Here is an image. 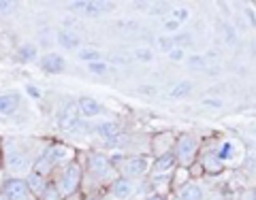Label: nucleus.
Here are the masks:
<instances>
[{
	"mask_svg": "<svg viewBox=\"0 0 256 200\" xmlns=\"http://www.w3.org/2000/svg\"><path fill=\"white\" fill-rule=\"evenodd\" d=\"M64 156H66V149H64V145H52L50 149H45V154L41 158H38V162L34 166V173L45 175L56 162H60Z\"/></svg>",
	"mask_w": 256,
	"mask_h": 200,
	"instance_id": "1",
	"label": "nucleus"
},
{
	"mask_svg": "<svg viewBox=\"0 0 256 200\" xmlns=\"http://www.w3.org/2000/svg\"><path fill=\"white\" fill-rule=\"evenodd\" d=\"M79 181H82V171H79V166L68 164L62 173V179L58 183V192H62V194H73L79 186Z\"/></svg>",
	"mask_w": 256,
	"mask_h": 200,
	"instance_id": "2",
	"label": "nucleus"
},
{
	"mask_svg": "<svg viewBox=\"0 0 256 200\" xmlns=\"http://www.w3.org/2000/svg\"><path fill=\"white\" fill-rule=\"evenodd\" d=\"M175 147H178V156L175 158H180V162L184 166H188L192 162V158H194L196 154V141L190 137V134H182L180 141L175 143Z\"/></svg>",
	"mask_w": 256,
	"mask_h": 200,
	"instance_id": "3",
	"label": "nucleus"
},
{
	"mask_svg": "<svg viewBox=\"0 0 256 200\" xmlns=\"http://www.w3.org/2000/svg\"><path fill=\"white\" fill-rule=\"evenodd\" d=\"M79 105L77 102H68V105H64V109L58 113V126L62 130H73V128L79 124Z\"/></svg>",
	"mask_w": 256,
	"mask_h": 200,
	"instance_id": "4",
	"label": "nucleus"
},
{
	"mask_svg": "<svg viewBox=\"0 0 256 200\" xmlns=\"http://www.w3.org/2000/svg\"><path fill=\"white\" fill-rule=\"evenodd\" d=\"M4 194H6V200H28L30 190L22 179H11L4 186Z\"/></svg>",
	"mask_w": 256,
	"mask_h": 200,
	"instance_id": "5",
	"label": "nucleus"
},
{
	"mask_svg": "<svg viewBox=\"0 0 256 200\" xmlns=\"http://www.w3.org/2000/svg\"><path fill=\"white\" fill-rule=\"evenodd\" d=\"M120 169H122L124 175L128 177H137V175H143L148 171V160L146 158H130V160H124L122 164H120Z\"/></svg>",
	"mask_w": 256,
	"mask_h": 200,
	"instance_id": "6",
	"label": "nucleus"
},
{
	"mask_svg": "<svg viewBox=\"0 0 256 200\" xmlns=\"http://www.w3.org/2000/svg\"><path fill=\"white\" fill-rule=\"evenodd\" d=\"M41 66H43V70H47V73H60L64 68V60L58 53H47V55H43Z\"/></svg>",
	"mask_w": 256,
	"mask_h": 200,
	"instance_id": "7",
	"label": "nucleus"
},
{
	"mask_svg": "<svg viewBox=\"0 0 256 200\" xmlns=\"http://www.w3.org/2000/svg\"><path fill=\"white\" fill-rule=\"evenodd\" d=\"M90 171L94 175H98V177H105L107 171H109V160L102 154H94L90 158Z\"/></svg>",
	"mask_w": 256,
	"mask_h": 200,
	"instance_id": "8",
	"label": "nucleus"
},
{
	"mask_svg": "<svg viewBox=\"0 0 256 200\" xmlns=\"http://www.w3.org/2000/svg\"><path fill=\"white\" fill-rule=\"evenodd\" d=\"M20 105V96L18 94H2L0 96V113L2 115H9L13 113Z\"/></svg>",
	"mask_w": 256,
	"mask_h": 200,
	"instance_id": "9",
	"label": "nucleus"
},
{
	"mask_svg": "<svg viewBox=\"0 0 256 200\" xmlns=\"http://www.w3.org/2000/svg\"><path fill=\"white\" fill-rule=\"evenodd\" d=\"M45 188H47V186H45L43 175H38V173L32 171V173L28 175V190H30V192H34V194H38V196H43Z\"/></svg>",
	"mask_w": 256,
	"mask_h": 200,
	"instance_id": "10",
	"label": "nucleus"
},
{
	"mask_svg": "<svg viewBox=\"0 0 256 200\" xmlns=\"http://www.w3.org/2000/svg\"><path fill=\"white\" fill-rule=\"evenodd\" d=\"M111 190H114V196L120 198V200H124V198H128L132 194V186H130V181L128 179H118Z\"/></svg>",
	"mask_w": 256,
	"mask_h": 200,
	"instance_id": "11",
	"label": "nucleus"
},
{
	"mask_svg": "<svg viewBox=\"0 0 256 200\" xmlns=\"http://www.w3.org/2000/svg\"><path fill=\"white\" fill-rule=\"evenodd\" d=\"M79 111H82L86 117H94V115L100 113V105L92 98H82L79 100Z\"/></svg>",
	"mask_w": 256,
	"mask_h": 200,
	"instance_id": "12",
	"label": "nucleus"
},
{
	"mask_svg": "<svg viewBox=\"0 0 256 200\" xmlns=\"http://www.w3.org/2000/svg\"><path fill=\"white\" fill-rule=\"evenodd\" d=\"M180 200H203V190L190 183V186H184L180 190Z\"/></svg>",
	"mask_w": 256,
	"mask_h": 200,
	"instance_id": "13",
	"label": "nucleus"
},
{
	"mask_svg": "<svg viewBox=\"0 0 256 200\" xmlns=\"http://www.w3.org/2000/svg\"><path fill=\"white\" fill-rule=\"evenodd\" d=\"M58 41L62 47H66V49H75V47L79 45V36L75 34V32L70 30H60L58 32Z\"/></svg>",
	"mask_w": 256,
	"mask_h": 200,
	"instance_id": "14",
	"label": "nucleus"
},
{
	"mask_svg": "<svg viewBox=\"0 0 256 200\" xmlns=\"http://www.w3.org/2000/svg\"><path fill=\"white\" fill-rule=\"evenodd\" d=\"M9 169L13 173H20L26 169V156L20 154V151H11L9 154Z\"/></svg>",
	"mask_w": 256,
	"mask_h": 200,
	"instance_id": "15",
	"label": "nucleus"
},
{
	"mask_svg": "<svg viewBox=\"0 0 256 200\" xmlns=\"http://www.w3.org/2000/svg\"><path fill=\"white\" fill-rule=\"evenodd\" d=\"M175 158L173 154H164V156H160L158 160H156V164H154V169L158 171V173H166L169 169H173V164H175Z\"/></svg>",
	"mask_w": 256,
	"mask_h": 200,
	"instance_id": "16",
	"label": "nucleus"
},
{
	"mask_svg": "<svg viewBox=\"0 0 256 200\" xmlns=\"http://www.w3.org/2000/svg\"><path fill=\"white\" fill-rule=\"evenodd\" d=\"M98 134L100 137H105V139H114V137L120 134V126L114 124V122H105V124L98 126Z\"/></svg>",
	"mask_w": 256,
	"mask_h": 200,
	"instance_id": "17",
	"label": "nucleus"
},
{
	"mask_svg": "<svg viewBox=\"0 0 256 200\" xmlns=\"http://www.w3.org/2000/svg\"><path fill=\"white\" fill-rule=\"evenodd\" d=\"M203 164H205V171H210V173H220L222 171V160L218 156H207L203 160Z\"/></svg>",
	"mask_w": 256,
	"mask_h": 200,
	"instance_id": "18",
	"label": "nucleus"
},
{
	"mask_svg": "<svg viewBox=\"0 0 256 200\" xmlns=\"http://www.w3.org/2000/svg\"><path fill=\"white\" fill-rule=\"evenodd\" d=\"M190 92H192V83L190 81H182L171 90V96L173 98H184V96H188Z\"/></svg>",
	"mask_w": 256,
	"mask_h": 200,
	"instance_id": "19",
	"label": "nucleus"
},
{
	"mask_svg": "<svg viewBox=\"0 0 256 200\" xmlns=\"http://www.w3.org/2000/svg\"><path fill=\"white\" fill-rule=\"evenodd\" d=\"M79 60H86L88 64H94V62H100V53L94 51V49H84V51H79Z\"/></svg>",
	"mask_w": 256,
	"mask_h": 200,
	"instance_id": "20",
	"label": "nucleus"
},
{
	"mask_svg": "<svg viewBox=\"0 0 256 200\" xmlns=\"http://www.w3.org/2000/svg\"><path fill=\"white\" fill-rule=\"evenodd\" d=\"M36 55V47L34 45H24L20 47V58L22 60H32Z\"/></svg>",
	"mask_w": 256,
	"mask_h": 200,
	"instance_id": "21",
	"label": "nucleus"
},
{
	"mask_svg": "<svg viewBox=\"0 0 256 200\" xmlns=\"http://www.w3.org/2000/svg\"><path fill=\"white\" fill-rule=\"evenodd\" d=\"M41 200H60L58 188H56V186H47L45 192H43V196H41Z\"/></svg>",
	"mask_w": 256,
	"mask_h": 200,
	"instance_id": "22",
	"label": "nucleus"
},
{
	"mask_svg": "<svg viewBox=\"0 0 256 200\" xmlns=\"http://www.w3.org/2000/svg\"><path fill=\"white\" fill-rule=\"evenodd\" d=\"M134 58L141 60V62H152V60H154V53H152L150 49H143V47H141V49L134 51Z\"/></svg>",
	"mask_w": 256,
	"mask_h": 200,
	"instance_id": "23",
	"label": "nucleus"
},
{
	"mask_svg": "<svg viewBox=\"0 0 256 200\" xmlns=\"http://www.w3.org/2000/svg\"><path fill=\"white\" fill-rule=\"evenodd\" d=\"M158 45H160V49H162V51H166V53H171L173 49H175V41H173V38H158Z\"/></svg>",
	"mask_w": 256,
	"mask_h": 200,
	"instance_id": "24",
	"label": "nucleus"
},
{
	"mask_svg": "<svg viewBox=\"0 0 256 200\" xmlns=\"http://www.w3.org/2000/svg\"><path fill=\"white\" fill-rule=\"evenodd\" d=\"M205 58H203V55H192V58L188 60V66L190 68H205Z\"/></svg>",
	"mask_w": 256,
	"mask_h": 200,
	"instance_id": "25",
	"label": "nucleus"
},
{
	"mask_svg": "<svg viewBox=\"0 0 256 200\" xmlns=\"http://www.w3.org/2000/svg\"><path fill=\"white\" fill-rule=\"evenodd\" d=\"M88 68H90L92 73H96V75H105V73H107V64H102V62H94V64H88Z\"/></svg>",
	"mask_w": 256,
	"mask_h": 200,
	"instance_id": "26",
	"label": "nucleus"
},
{
	"mask_svg": "<svg viewBox=\"0 0 256 200\" xmlns=\"http://www.w3.org/2000/svg\"><path fill=\"white\" fill-rule=\"evenodd\" d=\"M173 19L182 23L184 19H188V11H186V9H175V11H173Z\"/></svg>",
	"mask_w": 256,
	"mask_h": 200,
	"instance_id": "27",
	"label": "nucleus"
},
{
	"mask_svg": "<svg viewBox=\"0 0 256 200\" xmlns=\"http://www.w3.org/2000/svg\"><path fill=\"white\" fill-rule=\"evenodd\" d=\"M180 26H182V23H180V21H175V19H166V21H164V30H166V32L180 30Z\"/></svg>",
	"mask_w": 256,
	"mask_h": 200,
	"instance_id": "28",
	"label": "nucleus"
},
{
	"mask_svg": "<svg viewBox=\"0 0 256 200\" xmlns=\"http://www.w3.org/2000/svg\"><path fill=\"white\" fill-rule=\"evenodd\" d=\"M186 177H188V171H186V169L178 171V175H175V186H180V183H184V181H186Z\"/></svg>",
	"mask_w": 256,
	"mask_h": 200,
	"instance_id": "29",
	"label": "nucleus"
},
{
	"mask_svg": "<svg viewBox=\"0 0 256 200\" xmlns=\"http://www.w3.org/2000/svg\"><path fill=\"white\" fill-rule=\"evenodd\" d=\"M169 58H171V60H175V62L184 60V49H178V47H175V49L169 53Z\"/></svg>",
	"mask_w": 256,
	"mask_h": 200,
	"instance_id": "30",
	"label": "nucleus"
},
{
	"mask_svg": "<svg viewBox=\"0 0 256 200\" xmlns=\"http://www.w3.org/2000/svg\"><path fill=\"white\" fill-rule=\"evenodd\" d=\"M228 154H233V147H230V143H226V145L222 147V151H220V156H218V158L222 160L224 156H228Z\"/></svg>",
	"mask_w": 256,
	"mask_h": 200,
	"instance_id": "31",
	"label": "nucleus"
},
{
	"mask_svg": "<svg viewBox=\"0 0 256 200\" xmlns=\"http://www.w3.org/2000/svg\"><path fill=\"white\" fill-rule=\"evenodd\" d=\"M203 105H207V107H222V100H214V98H207V100H203Z\"/></svg>",
	"mask_w": 256,
	"mask_h": 200,
	"instance_id": "32",
	"label": "nucleus"
},
{
	"mask_svg": "<svg viewBox=\"0 0 256 200\" xmlns=\"http://www.w3.org/2000/svg\"><path fill=\"white\" fill-rule=\"evenodd\" d=\"M28 94L32 96V98H38V96H41V94H38V90H36L34 85H28Z\"/></svg>",
	"mask_w": 256,
	"mask_h": 200,
	"instance_id": "33",
	"label": "nucleus"
},
{
	"mask_svg": "<svg viewBox=\"0 0 256 200\" xmlns=\"http://www.w3.org/2000/svg\"><path fill=\"white\" fill-rule=\"evenodd\" d=\"M148 200H162V198H158V196H152V198H148Z\"/></svg>",
	"mask_w": 256,
	"mask_h": 200,
	"instance_id": "34",
	"label": "nucleus"
},
{
	"mask_svg": "<svg viewBox=\"0 0 256 200\" xmlns=\"http://www.w3.org/2000/svg\"><path fill=\"white\" fill-rule=\"evenodd\" d=\"M250 200H256V192H254V194H252V196H250Z\"/></svg>",
	"mask_w": 256,
	"mask_h": 200,
	"instance_id": "35",
	"label": "nucleus"
},
{
	"mask_svg": "<svg viewBox=\"0 0 256 200\" xmlns=\"http://www.w3.org/2000/svg\"><path fill=\"white\" fill-rule=\"evenodd\" d=\"M88 200H98V198H96V196H90V198H88Z\"/></svg>",
	"mask_w": 256,
	"mask_h": 200,
	"instance_id": "36",
	"label": "nucleus"
},
{
	"mask_svg": "<svg viewBox=\"0 0 256 200\" xmlns=\"http://www.w3.org/2000/svg\"><path fill=\"white\" fill-rule=\"evenodd\" d=\"M70 200H79V198H70Z\"/></svg>",
	"mask_w": 256,
	"mask_h": 200,
	"instance_id": "37",
	"label": "nucleus"
}]
</instances>
